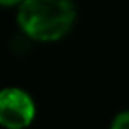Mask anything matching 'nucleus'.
<instances>
[{
  "label": "nucleus",
  "instance_id": "nucleus-1",
  "mask_svg": "<svg viewBox=\"0 0 129 129\" xmlns=\"http://www.w3.org/2000/svg\"><path fill=\"white\" fill-rule=\"evenodd\" d=\"M75 8L66 0H28L18 12L21 29L38 41H56L70 29Z\"/></svg>",
  "mask_w": 129,
  "mask_h": 129
},
{
  "label": "nucleus",
  "instance_id": "nucleus-2",
  "mask_svg": "<svg viewBox=\"0 0 129 129\" xmlns=\"http://www.w3.org/2000/svg\"><path fill=\"white\" fill-rule=\"evenodd\" d=\"M35 118L31 98L20 88H5L0 95V121L8 129L26 127Z\"/></svg>",
  "mask_w": 129,
  "mask_h": 129
},
{
  "label": "nucleus",
  "instance_id": "nucleus-3",
  "mask_svg": "<svg viewBox=\"0 0 129 129\" xmlns=\"http://www.w3.org/2000/svg\"><path fill=\"white\" fill-rule=\"evenodd\" d=\"M111 129H129V111L118 114L111 124Z\"/></svg>",
  "mask_w": 129,
  "mask_h": 129
}]
</instances>
